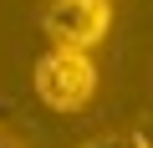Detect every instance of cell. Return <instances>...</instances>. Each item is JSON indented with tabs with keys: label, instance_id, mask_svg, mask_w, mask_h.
Masks as SVG:
<instances>
[{
	"label": "cell",
	"instance_id": "1",
	"mask_svg": "<svg viewBox=\"0 0 153 148\" xmlns=\"http://www.w3.org/2000/svg\"><path fill=\"white\" fill-rule=\"evenodd\" d=\"M36 97L56 112H76V107H87L92 92H97V66L87 51H61L51 46L41 61H36Z\"/></svg>",
	"mask_w": 153,
	"mask_h": 148
},
{
	"label": "cell",
	"instance_id": "2",
	"mask_svg": "<svg viewBox=\"0 0 153 148\" xmlns=\"http://www.w3.org/2000/svg\"><path fill=\"white\" fill-rule=\"evenodd\" d=\"M41 26L61 51H92L112 31V0H46Z\"/></svg>",
	"mask_w": 153,
	"mask_h": 148
},
{
	"label": "cell",
	"instance_id": "3",
	"mask_svg": "<svg viewBox=\"0 0 153 148\" xmlns=\"http://www.w3.org/2000/svg\"><path fill=\"white\" fill-rule=\"evenodd\" d=\"M0 148H21V143H16V138H10L5 128H0Z\"/></svg>",
	"mask_w": 153,
	"mask_h": 148
}]
</instances>
